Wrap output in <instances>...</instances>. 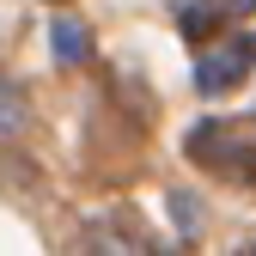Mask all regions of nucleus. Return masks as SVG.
<instances>
[{"label": "nucleus", "mask_w": 256, "mask_h": 256, "mask_svg": "<svg viewBox=\"0 0 256 256\" xmlns=\"http://www.w3.org/2000/svg\"><path fill=\"white\" fill-rule=\"evenodd\" d=\"M250 74V43H226L220 55H208L202 68H196V86L202 92H226V86H238Z\"/></svg>", "instance_id": "nucleus-1"}, {"label": "nucleus", "mask_w": 256, "mask_h": 256, "mask_svg": "<svg viewBox=\"0 0 256 256\" xmlns=\"http://www.w3.org/2000/svg\"><path fill=\"white\" fill-rule=\"evenodd\" d=\"M49 43H55V61H86V24H74V18H55Z\"/></svg>", "instance_id": "nucleus-2"}, {"label": "nucleus", "mask_w": 256, "mask_h": 256, "mask_svg": "<svg viewBox=\"0 0 256 256\" xmlns=\"http://www.w3.org/2000/svg\"><path fill=\"white\" fill-rule=\"evenodd\" d=\"M232 6H238V12H250V6H256V0H232Z\"/></svg>", "instance_id": "nucleus-3"}]
</instances>
